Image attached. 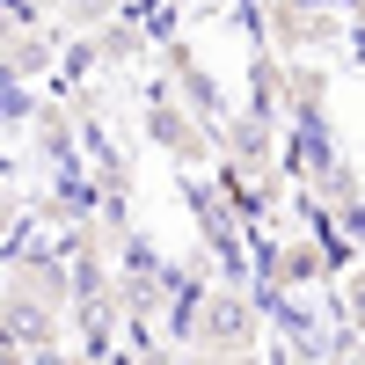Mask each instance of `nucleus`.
<instances>
[{
  "label": "nucleus",
  "mask_w": 365,
  "mask_h": 365,
  "mask_svg": "<svg viewBox=\"0 0 365 365\" xmlns=\"http://www.w3.org/2000/svg\"><path fill=\"white\" fill-rule=\"evenodd\" d=\"M146 139L161 146L175 168H212V117H197L190 103H175L168 88H146Z\"/></svg>",
  "instance_id": "nucleus-4"
},
{
  "label": "nucleus",
  "mask_w": 365,
  "mask_h": 365,
  "mask_svg": "<svg viewBox=\"0 0 365 365\" xmlns=\"http://www.w3.org/2000/svg\"><path fill=\"white\" fill-rule=\"evenodd\" d=\"M256 15H263L256 37L270 58H336L344 29H351L344 8H322V0H263Z\"/></svg>",
  "instance_id": "nucleus-2"
},
{
  "label": "nucleus",
  "mask_w": 365,
  "mask_h": 365,
  "mask_svg": "<svg viewBox=\"0 0 365 365\" xmlns=\"http://www.w3.org/2000/svg\"><path fill=\"white\" fill-rule=\"evenodd\" d=\"M22 220H29V197L15 190V175H0V241H22Z\"/></svg>",
  "instance_id": "nucleus-6"
},
{
  "label": "nucleus",
  "mask_w": 365,
  "mask_h": 365,
  "mask_svg": "<svg viewBox=\"0 0 365 365\" xmlns=\"http://www.w3.org/2000/svg\"><path fill=\"white\" fill-rule=\"evenodd\" d=\"M81 139H88V125H81V110L58 96V103H37V117H29V146H37L44 161H58L66 168L73 154H81Z\"/></svg>",
  "instance_id": "nucleus-5"
},
{
  "label": "nucleus",
  "mask_w": 365,
  "mask_h": 365,
  "mask_svg": "<svg viewBox=\"0 0 365 365\" xmlns=\"http://www.w3.org/2000/svg\"><path fill=\"white\" fill-rule=\"evenodd\" d=\"M175 307H182V344L197 358H249L263 344V307L241 285H197Z\"/></svg>",
  "instance_id": "nucleus-1"
},
{
  "label": "nucleus",
  "mask_w": 365,
  "mask_h": 365,
  "mask_svg": "<svg viewBox=\"0 0 365 365\" xmlns=\"http://www.w3.org/2000/svg\"><path fill=\"white\" fill-rule=\"evenodd\" d=\"M344 256H351V241L329 249V227L314 220V227H299V234H285V241H270V249H263V285H270V292H322L329 270H336Z\"/></svg>",
  "instance_id": "nucleus-3"
}]
</instances>
